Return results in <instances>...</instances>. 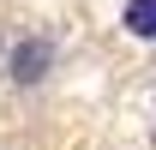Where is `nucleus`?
Segmentation results:
<instances>
[{"mask_svg": "<svg viewBox=\"0 0 156 150\" xmlns=\"http://www.w3.org/2000/svg\"><path fill=\"white\" fill-rule=\"evenodd\" d=\"M48 66H54V48H48V42H42V36H30V42H18V48L6 54V72L18 78V84H36V78L48 72Z\"/></svg>", "mask_w": 156, "mask_h": 150, "instance_id": "1", "label": "nucleus"}, {"mask_svg": "<svg viewBox=\"0 0 156 150\" xmlns=\"http://www.w3.org/2000/svg\"><path fill=\"white\" fill-rule=\"evenodd\" d=\"M126 30L132 36H156V0H126Z\"/></svg>", "mask_w": 156, "mask_h": 150, "instance_id": "2", "label": "nucleus"}]
</instances>
